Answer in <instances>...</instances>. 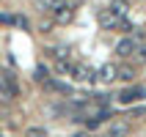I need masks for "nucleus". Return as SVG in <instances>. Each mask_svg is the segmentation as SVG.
Instances as JSON below:
<instances>
[{
  "label": "nucleus",
  "instance_id": "1",
  "mask_svg": "<svg viewBox=\"0 0 146 137\" xmlns=\"http://www.w3.org/2000/svg\"><path fill=\"white\" fill-rule=\"evenodd\" d=\"M99 25H102V30H116V28H119V30H132V25L127 22V19H124V16H116V14H110V11H108V8H102V11H99Z\"/></svg>",
  "mask_w": 146,
  "mask_h": 137
},
{
  "label": "nucleus",
  "instance_id": "2",
  "mask_svg": "<svg viewBox=\"0 0 146 137\" xmlns=\"http://www.w3.org/2000/svg\"><path fill=\"white\" fill-rule=\"evenodd\" d=\"M0 96H6V99H17L19 96V85H17L11 71H0Z\"/></svg>",
  "mask_w": 146,
  "mask_h": 137
},
{
  "label": "nucleus",
  "instance_id": "3",
  "mask_svg": "<svg viewBox=\"0 0 146 137\" xmlns=\"http://www.w3.org/2000/svg\"><path fill=\"white\" fill-rule=\"evenodd\" d=\"M52 11H55V22H61V25H69L74 19V6L72 3H58Z\"/></svg>",
  "mask_w": 146,
  "mask_h": 137
},
{
  "label": "nucleus",
  "instance_id": "4",
  "mask_svg": "<svg viewBox=\"0 0 146 137\" xmlns=\"http://www.w3.org/2000/svg\"><path fill=\"white\" fill-rule=\"evenodd\" d=\"M143 96H146V90L138 88V85H132V88H124L121 93H119V102H121V104H132V102H138V99H143Z\"/></svg>",
  "mask_w": 146,
  "mask_h": 137
},
{
  "label": "nucleus",
  "instance_id": "5",
  "mask_svg": "<svg viewBox=\"0 0 146 137\" xmlns=\"http://www.w3.org/2000/svg\"><path fill=\"white\" fill-rule=\"evenodd\" d=\"M72 74H74V80L77 82H94L97 80V71L91 69V66H72Z\"/></svg>",
  "mask_w": 146,
  "mask_h": 137
},
{
  "label": "nucleus",
  "instance_id": "6",
  "mask_svg": "<svg viewBox=\"0 0 146 137\" xmlns=\"http://www.w3.org/2000/svg\"><path fill=\"white\" fill-rule=\"evenodd\" d=\"M116 77H119V69H116L113 63H105V66L97 71V80H99V82H105V85H110Z\"/></svg>",
  "mask_w": 146,
  "mask_h": 137
},
{
  "label": "nucleus",
  "instance_id": "7",
  "mask_svg": "<svg viewBox=\"0 0 146 137\" xmlns=\"http://www.w3.org/2000/svg\"><path fill=\"white\" fill-rule=\"evenodd\" d=\"M138 44H135V41L130 39V36H127V39H121L119 41V44H116V55H121V58H127V55H132V52H138Z\"/></svg>",
  "mask_w": 146,
  "mask_h": 137
},
{
  "label": "nucleus",
  "instance_id": "8",
  "mask_svg": "<svg viewBox=\"0 0 146 137\" xmlns=\"http://www.w3.org/2000/svg\"><path fill=\"white\" fill-rule=\"evenodd\" d=\"M127 132H130V126H127V123H113V126L108 129L105 137H127Z\"/></svg>",
  "mask_w": 146,
  "mask_h": 137
},
{
  "label": "nucleus",
  "instance_id": "9",
  "mask_svg": "<svg viewBox=\"0 0 146 137\" xmlns=\"http://www.w3.org/2000/svg\"><path fill=\"white\" fill-rule=\"evenodd\" d=\"M108 11L116 14V16H127V3H124V0H113V3L108 6Z\"/></svg>",
  "mask_w": 146,
  "mask_h": 137
},
{
  "label": "nucleus",
  "instance_id": "10",
  "mask_svg": "<svg viewBox=\"0 0 146 137\" xmlns=\"http://www.w3.org/2000/svg\"><path fill=\"white\" fill-rule=\"evenodd\" d=\"M33 80H36V82H47L50 80V69L44 63H39V66H36V71H33Z\"/></svg>",
  "mask_w": 146,
  "mask_h": 137
},
{
  "label": "nucleus",
  "instance_id": "11",
  "mask_svg": "<svg viewBox=\"0 0 146 137\" xmlns=\"http://www.w3.org/2000/svg\"><path fill=\"white\" fill-rule=\"evenodd\" d=\"M25 137H47V129L44 126H31V129H25Z\"/></svg>",
  "mask_w": 146,
  "mask_h": 137
},
{
  "label": "nucleus",
  "instance_id": "12",
  "mask_svg": "<svg viewBox=\"0 0 146 137\" xmlns=\"http://www.w3.org/2000/svg\"><path fill=\"white\" fill-rule=\"evenodd\" d=\"M119 77H121V80H127V82H132L135 69H132V66H121V69H119Z\"/></svg>",
  "mask_w": 146,
  "mask_h": 137
},
{
  "label": "nucleus",
  "instance_id": "13",
  "mask_svg": "<svg viewBox=\"0 0 146 137\" xmlns=\"http://www.w3.org/2000/svg\"><path fill=\"white\" fill-rule=\"evenodd\" d=\"M52 55H55L58 60H64V58L69 55V47H55V49H52Z\"/></svg>",
  "mask_w": 146,
  "mask_h": 137
},
{
  "label": "nucleus",
  "instance_id": "14",
  "mask_svg": "<svg viewBox=\"0 0 146 137\" xmlns=\"http://www.w3.org/2000/svg\"><path fill=\"white\" fill-rule=\"evenodd\" d=\"M58 71H61V74H72V63H66V60H58Z\"/></svg>",
  "mask_w": 146,
  "mask_h": 137
},
{
  "label": "nucleus",
  "instance_id": "15",
  "mask_svg": "<svg viewBox=\"0 0 146 137\" xmlns=\"http://www.w3.org/2000/svg\"><path fill=\"white\" fill-rule=\"evenodd\" d=\"M14 25H17V28H22V30H25V28H28V25H31V22H28V16H14Z\"/></svg>",
  "mask_w": 146,
  "mask_h": 137
},
{
  "label": "nucleus",
  "instance_id": "16",
  "mask_svg": "<svg viewBox=\"0 0 146 137\" xmlns=\"http://www.w3.org/2000/svg\"><path fill=\"white\" fill-rule=\"evenodd\" d=\"M39 3H41V8H50V11H52V8H55L61 0H39Z\"/></svg>",
  "mask_w": 146,
  "mask_h": 137
},
{
  "label": "nucleus",
  "instance_id": "17",
  "mask_svg": "<svg viewBox=\"0 0 146 137\" xmlns=\"http://www.w3.org/2000/svg\"><path fill=\"white\" fill-rule=\"evenodd\" d=\"M0 22H3V25H14V16L3 11V14H0Z\"/></svg>",
  "mask_w": 146,
  "mask_h": 137
},
{
  "label": "nucleus",
  "instance_id": "18",
  "mask_svg": "<svg viewBox=\"0 0 146 137\" xmlns=\"http://www.w3.org/2000/svg\"><path fill=\"white\" fill-rule=\"evenodd\" d=\"M39 30H41V33H50V30H52V22H44V19H41V25H39Z\"/></svg>",
  "mask_w": 146,
  "mask_h": 137
},
{
  "label": "nucleus",
  "instance_id": "19",
  "mask_svg": "<svg viewBox=\"0 0 146 137\" xmlns=\"http://www.w3.org/2000/svg\"><path fill=\"white\" fill-rule=\"evenodd\" d=\"M74 137H91V132H77Z\"/></svg>",
  "mask_w": 146,
  "mask_h": 137
},
{
  "label": "nucleus",
  "instance_id": "20",
  "mask_svg": "<svg viewBox=\"0 0 146 137\" xmlns=\"http://www.w3.org/2000/svg\"><path fill=\"white\" fill-rule=\"evenodd\" d=\"M141 60L146 63V47H141Z\"/></svg>",
  "mask_w": 146,
  "mask_h": 137
},
{
  "label": "nucleus",
  "instance_id": "21",
  "mask_svg": "<svg viewBox=\"0 0 146 137\" xmlns=\"http://www.w3.org/2000/svg\"><path fill=\"white\" fill-rule=\"evenodd\" d=\"M0 137H3V132H0Z\"/></svg>",
  "mask_w": 146,
  "mask_h": 137
}]
</instances>
